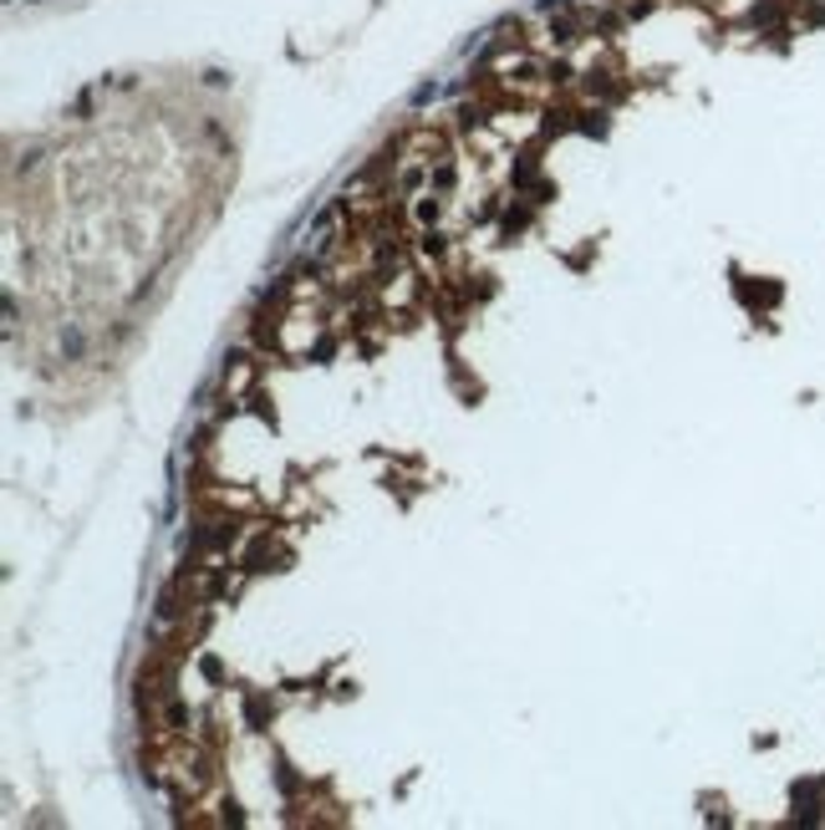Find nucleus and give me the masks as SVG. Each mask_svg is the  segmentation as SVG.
Masks as SVG:
<instances>
[{"label": "nucleus", "mask_w": 825, "mask_h": 830, "mask_svg": "<svg viewBox=\"0 0 825 830\" xmlns=\"http://www.w3.org/2000/svg\"><path fill=\"white\" fill-rule=\"evenodd\" d=\"M286 561H291V546H286V540H280L276 530L251 535V546L240 550V565H245L251 576H260V571H280Z\"/></svg>", "instance_id": "1"}, {"label": "nucleus", "mask_w": 825, "mask_h": 830, "mask_svg": "<svg viewBox=\"0 0 825 830\" xmlns=\"http://www.w3.org/2000/svg\"><path fill=\"white\" fill-rule=\"evenodd\" d=\"M255 383H260V362H255L251 352H230V356H224V398L245 402L255 393Z\"/></svg>", "instance_id": "2"}, {"label": "nucleus", "mask_w": 825, "mask_h": 830, "mask_svg": "<svg viewBox=\"0 0 825 830\" xmlns=\"http://www.w3.org/2000/svg\"><path fill=\"white\" fill-rule=\"evenodd\" d=\"M245 713H251V718H266L270 703H266V698H245Z\"/></svg>", "instance_id": "3"}]
</instances>
